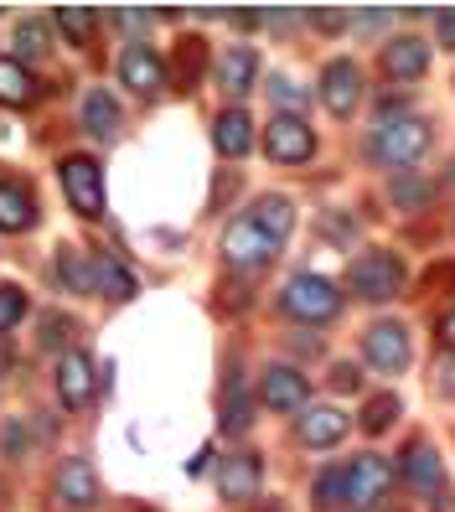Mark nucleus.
Returning a JSON list of instances; mask_svg holds the SVG:
<instances>
[{"instance_id": "nucleus-36", "label": "nucleus", "mask_w": 455, "mask_h": 512, "mask_svg": "<svg viewBox=\"0 0 455 512\" xmlns=\"http://www.w3.org/2000/svg\"><path fill=\"white\" fill-rule=\"evenodd\" d=\"M393 197H399L404 207H414V202H424V197H430V187H414V182H399V187H393Z\"/></svg>"}, {"instance_id": "nucleus-7", "label": "nucleus", "mask_w": 455, "mask_h": 512, "mask_svg": "<svg viewBox=\"0 0 455 512\" xmlns=\"http://www.w3.org/2000/svg\"><path fill=\"white\" fill-rule=\"evenodd\" d=\"M388 487H393V466H388V461L357 456V461L347 466V507H352V512L378 507V497H388Z\"/></svg>"}, {"instance_id": "nucleus-3", "label": "nucleus", "mask_w": 455, "mask_h": 512, "mask_svg": "<svg viewBox=\"0 0 455 512\" xmlns=\"http://www.w3.org/2000/svg\"><path fill=\"white\" fill-rule=\"evenodd\" d=\"M264 156L280 161V166H306L316 156V135L300 114H275L264 130Z\"/></svg>"}, {"instance_id": "nucleus-39", "label": "nucleus", "mask_w": 455, "mask_h": 512, "mask_svg": "<svg viewBox=\"0 0 455 512\" xmlns=\"http://www.w3.org/2000/svg\"><path fill=\"white\" fill-rule=\"evenodd\" d=\"M0 445H6L11 456H21V430H16V425H6V430H0Z\"/></svg>"}, {"instance_id": "nucleus-30", "label": "nucleus", "mask_w": 455, "mask_h": 512, "mask_svg": "<svg viewBox=\"0 0 455 512\" xmlns=\"http://www.w3.org/2000/svg\"><path fill=\"white\" fill-rule=\"evenodd\" d=\"M32 311V300H26V290L21 285H0V337L6 331H16V321Z\"/></svg>"}, {"instance_id": "nucleus-15", "label": "nucleus", "mask_w": 455, "mask_h": 512, "mask_svg": "<svg viewBox=\"0 0 455 512\" xmlns=\"http://www.w3.org/2000/svg\"><path fill=\"white\" fill-rule=\"evenodd\" d=\"M259 456H223V466H218V492L228 497V502H249L254 492H259Z\"/></svg>"}, {"instance_id": "nucleus-4", "label": "nucleus", "mask_w": 455, "mask_h": 512, "mask_svg": "<svg viewBox=\"0 0 455 512\" xmlns=\"http://www.w3.org/2000/svg\"><path fill=\"white\" fill-rule=\"evenodd\" d=\"M285 311L295 321H331L342 311V290L331 280H321V275H295L285 285Z\"/></svg>"}, {"instance_id": "nucleus-16", "label": "nucleus", "mask_w": 455, "mask_h": 512, "mask_svg": "<svg viewBox=\"0 0 455 512\" xmlns=\"http://www.w3.org/2000/svg\"><path fill=\"white\" fill-rule=\"evenodd\" d=\"M212 145H218L228 161L249 156V145H254V119H249L244 109H223L218 119H212Z\"/></svg>"}, {"instance_id": "nucleus-9", "label": "nucleus", "mask_w": 455, "mask_h": 512, "mask_svg": "<svg viewBox=\"0 0 455 512\" xmlns=\"http://www.w3.org/2000/svg\"><path fill=\"white\" fill-rule=\"evenodd\" d=\"M321 104L337 114V119H347V114L362 104V68L347 63V57L326 63V73H321Z\"/></svg>"}, {"instance_id": "nucleus-31", "label": "nucleus", "mask_w": 455, "mask_h": 512, "mask_svg": "<svg viewBox=\"0 0 455 512\" xmlns=\"http://www.w3.org/2000/svg\"><path fill=\"white\" fill-rule=\"evenodd\" d=\"M342 502H347V471H326L316 481V507L331 512V507H342Z\"/></svg>"}, {"instance_id": "nucleus-26", "label": "nucleus", "mask_w": 455, "mask_h": 512, "mask_svg": "<svg viewBox=\"0 0 455 512\" xmlns=\"http://www.w3.org/2000/svg\"><path fill=\"white\" fill-rule=\"evenodd\" d=\"M57 275H63V285H68L73 295H94V264H88L78 249L57 254Z\"/></svg>"}, {"instance_id": "nucleus-37", "label": "nucleus", "mask_w": 455, "mask_h": 512, "mask_svg": "<svg viewBox=\"0 0 455 512\" xmlns=\"http://www.w3.org/2000/svg\"><path fill=\"white\" fill-rule=\"evenodd\" d=\"M435 337H440V347H450V352H455V311H445V316H440Z\"/></svg>"}, {"instance_id": "nucleus-17", "label": "nucleus", "mask_w": 455, "mask_h": 512, "mask_svg": "<svg viewBox=\"0 0 455 512\" xmlns=\"http://www.w3.org/2000/svg\"><path fill=\"white\" fill-rule=\"evenodd\" d=\"M249 223H254L264 238H275V244H285V238H290V228H295V207H290V197L269 192V197H259V202H254Z\"/></svg>"}, {"instance_id": "nucleus-21", "label": "nucleus", "mask_w": 455, "mask_h": 512, "mask_svg": "<svg viewBox=\"0 0 455 512\" xmlns=\"http://www.w3.org/2000/svg\"><path fill=\"white\" fill-rule=\"evenodd\" d=\"M37 223V197L21 182H0V228L6 233H26Z\"/></svg>"}, {"instance_id": "nucleus-14", "label": "nucleus", "mask_w": 455, "mask_h": 512, "mask_svg": "<svg viewBox=\"0 0 455 512\" xmlns=\"http://www.w3.org/2000/svg\"><path fill=\"white\" fill-rule=\"evenodd\" d=\"M306 373H295V368H269L264 383H259V399L264 409H275V414H295V409H306Z\"/></svg>"}, {"instance_id": "nucleus-8", "label": "nucleus", "mask_w": 455, "mask_h": 512, "mask_svg": "<svg viewBox=\"0 0 455 512\" xmlns=\"http://www.w3.org/2000/svg\"><path fill=\"white\" fill-rule=\"evenodd\" d=\"M275 238H264L249 218H238L228 233H223V264L228 269H264L269 259H275Z\"/></svg>"}, {"instance_id": "nucleus-2", "label": "nucleus", "mask_w": 455, "mask_h": 512, "mask_svg": "<svg viewBox=\"0 0 455 512\" xmlns=\"http://www.w3.org/2000/svg\"><path fill=\"white\" fill-rule=\"evenodd\" d=\"M347 290L357 300H388V295H399L404 290V264L399 254H388V249H368V254H357L347 264Z\"/></svg>"}, {"instance_id": "nucleus-33", "label": "nucleus", "mask_w": 455, "mask_h": 512, "mask_svg": "<svg viewBox=\"0 0 455 512\" xmlns=\"http://www.w3.org/2000/svg\"><path fill=\"white\" fill-rule=\"evenodd\" d=\"M73 337V321L68 316H47L42 321V347H57V342H68Z\"/></svg>"}, {"instance_id": "nucleus-29", "label": "nucleus", "mask_w": 455, "mask_h": 512, "mask_svg": "<svg viewBox=\"0 0 455 512\" xmlns=\"http://www.w3.org/2000/svg\"><path fill=\"white\" fill-rule=\"evenodd\" d=\"M393 419H399V399H393V394L368 399V409H362V435H383Z\"/></svg>"}, {"instance_id": "nucleus-18", "label": "nucleus", "mask_w": 455, "mask_h": 512, "mask_svg": "<svg viewBox=\"0 0 455 512\" xmlns=\"http://www.w3.org/2000/svg\"><path fill=\"white\" fill-rule=\"evenodd\" d=\"M218 78H223V88H228L233 99H244L249 88L259 83V57H254V47H228L223 63H218Z\"/></svg>"}, {"instance_id": "nucleus-25", "label": "nucleus", "mask_w": 455, "mask_h": 512, "mask_svg": "<svg viewBox=\"0 0 455 512\" xmlns=\"http://www.w3.org/2000/svg\"><path fill=\"white\" fill-rule=\"evenodd\" d=\"M47 52H52L47 21H21V26H16V63H21V68H26V63H42Z\"/></svg>"}, {"instance_id": "nucleus-5", "label": "nucleus", "mask_w": 455, "mask_h": 512, "mask_svg": "<svg viewBox=\"0 0 455 512\" xmlns=\"http://www.w3.org/2000/svg\"><path fill=\"white\" fill-rule=\"evenodd\" d=\"M63 192L73 202V213L99 218L104 213V171L94 156H63Z\"/></svg>"}, {"instance_id": "nucleus-27", "label": "nucleus", "mask_w": 455, "mask_h": 512, "mask_svg": "<svg viewBox=\"0 0 455 512\" xmlns=\"http://www.w3.org/2000/svg\"><path fill=\"white\" fill-rule=\"evenodd\" d=\"M202 63H207V47L197 37H187V52H176V88L181 94H192L202 83Z\"/></svg>"}, {"instance_id": "nucleus-13", "label": "nucleus", "mask_w": 455, "mask_h": 512, "mask_svg": "<svg viewBox=\"0 0 455 512\" xmlns=\"http://www.w3.org/2000/svg\"><path fill=\"white\" fill-rule=\"evenodd\" d=\"M383 73L393 83H419L424 73H430V42L424 37H399L383 47Z\"/></svg>"}, {"instance_id": "nucleus-24", "label": "nucleus", "mask_w": 455, "mask_h": 512, "mask_svg": "<svg viewBox=\"0 0 455 512\" xmlns=\"http://www.w3.org/2000/svg\"><path fill=\"white\" fill-rule=\"evenodd\" d=\"M88 264H94V295H99V290H104L109 300H130V295H135V280H130L109 254H94Z\"/></svg>"}, {"instance_id": "nucleus-41", "label": "nucleus", "mask_w": 455, "mask_h": 512, "mask_svg": "<svg viewBox=\"0 0 455 512\" xmlns=\"http://www.w3.org/2000/svg\"><path fill=\"white\" fill-rule=\"evenodd\" d=\"M11 363H16V357H11L6 347H0V368H11Z\"/></svg>"}, {"instance_id": "nucleus-28", "label": "nucleus", "mask_w": 455, "mask_h": 512, "mask_svg": "<svg viewBox=\"0 0 455 512\" xmlns=\"http://www.w3.org/2000/svg\"><path fill=\"white\" fill-rule=\"evenodd\" d=\"M57 32H68L73 47H88L99 32V16L94 11H57Z\"/></svg>"}, {"instance_id": "nucleus-34", "label": "nucleus", "mask_w": 455, "mask_h": 512, "mask_svg": "<svg viewBox=\"0 0 455 512\" xmlns=\"http://www.w3.org/2000/svg\"><path fill=\"white\" fill-rule=\"evenodd\" d=\"M269 94H275L280 104H290V109H306V88H295L290 78H275V83H269Z\"/></svg>"}, {"instance_id": "nucleus-38", "label": "nucleus", "mask_w": 455, "mask_h": 512, "mask_svg": "<svg viewBox=\"0 0 455 512\" xmlns=\"http://www.w3.org/2000/svg\"><path fill=\"white\" fill-rule=\"evenodd\" d=\"M435 21H440V47H450V52H455V11H440Z\"/></svg>"}, {"instance_id": "nucleus-22", "label": "nucleus", "mask_w": 455, "mask_h": 512, "mask_svg": "<svg viewBox=\"0 0 455 512\" xmlns=\"http://www.w3.org/2000/svg\"><path fill=\"white\" fill-rule=\"evenodd\" d=\"M83 130L94 140H114L119 135V104H114V94L94 88V94L83 99Z\"/></svg>"}, {"instance_id": "nucleus-23", "label": "nucleus", "mask_w": 455, "mask_h": 512, "mask_svg": "<svg viewBox=\"0 0 455 512\" xmlns=\"http://www.w3.org/2000/svg\"><path fill=\"white\" fill-rule=\"evenodd\" d=\"M32 99H37V78H32V68H21L16 57H0V104L26 109Z\"/></svg>"}, {"instance_id": "nucleus-10", "label": "nucleus", "mask_w": 455, "mask_h": 512, "mask_svg": "<svg viewBox=\"0 0 455 512\" xmlns=\"http://www.w3.org/2000/svg\"><path fill=\"white\" fill-rule=\"evenodd\" d=\"M52 487H57V502H63V507H99V471L94 466H88L83 456H68L63 466H57V481H52Z\"/></svg>"}, {"instance_id": "nucleus-19", "label": "nucleus", "mask_w": 455, "mask_h": 512, "mask_svg": "<svg viewBox=\"0 0 455 512\" xmlns=\"http://www.w3.org/2000/svg\"><path fill=\"white\" fill-rule=\"evenodd\" d=\"M342 435H347V414L331 409V404H316V409H306V419H300V440L316 445V450L337 445Z\"/></svg>"}, {"instance_id": "nucleus-32", "label": "nucleus", "mask_w": 455, "mask_h": 512, "mask_svg": "<svg viewBox=\"0 0 455 512\" xmlns=\"http://www.w3.org/2000/svg\"><path fill=\"white\" fill-rule=\"evenodd\" d=\"M249 425H254V404L233 388V394H228V409H223V430H228V435H244Z\"/></svg>"}, {"instance_id": "nucleus-35", "label": "nucleus", "mask_w": 455, "mask_h": 512, "mask_svg": "<svg viewBox=\"0 0 455 512\" xmlns=\"http://www.w3.org/2000/svg\"><path fill=\"white\" fill-rule=\"evenodd\" d=\"M331 388H337V394H357V388H362V373H357L352 363H337V368H331Z\"/></svg>"}, {"instance_id": "nucleus-1", "label": "nucleus", "mask_w": 455, "mask_h": 512, "mask_svg": "<svg viewBox=\"0 0 455 512\" xmlns=\"http://www.w3.org/2000/svg\"><path fill=\"white\" fill-rule=\"evenodd\" d=\"M430 140H435V130L424 125L419 114H393V119H383V125L373 130L368 156H373V166L409 171V166L424 156V150H430Z\"/></svg>"}, {"instance_id": "nucleus-20", "label": "nucleus", "mask_w": 455, "mask_h": 512, "mask_svg": "<svg viewBox=\"0 0 455 512\" xmlns=\"http://www.w3.org/2000/svg\"><path fill=\"white\" fill-rule=\"evenodd\" d=\"M404 481L414 492H435L440 487V450L430 440H414L404 450Z\"/></svg>"}, {"instance_id": "nucleus-40", "label": "nucleus", "mask_w": 455, "mask_h": 512, "mask_svg": "<svg viewBox=\"0 0 455 512\" xmlns=\"http://www.w3.org/2000/svg\"><path fill=\"white\" fill-rule=\"evenodd\" d=\"M342 21H347V16H337V11H321V16H316V26H326V32H337Z\"/></svg>"}, {"instance_id": "nucleus-6", "label": "nucleus", "mask_w": 455, "mask_h": 512, "mask_svg": "<svg viewBox=\"0 0 455 512\" xmlns=\"http://www.w3.org/2000/svg\"><path fill=\"white\" fill-rule=\"evenodd\" d=\"M362 352H368V363H373L378 373H404V368H409V357H414V347H409V326H404V321H378V326H368V337H362Z\"/></svg>"}, {"instance_id": "nucleus-12", "label": "nucleus", "mask_w": 455, "mask_h": 512, "mask_svg": "<svg viewBox=\"0 0 455 512\" xmlns=\"http://www.w3.org/2000/svg\"><path fill=\"white\" fill-rule=\"evenodd\" d=\"M57 399H63V409H83L94 399V363H88V352L57 357Z\"/></svg>"}, {"instance_id": "nucleus-11", "label": "nucleus", "mask_w": 455, "mask_h": 512, "mask_svg": "<svg viewBox=\"0 0 455 512\" xmlns=\"http://www.w3.org/2000/svg\"><path fill=\"white\" fill-rule=\"evenodd\" d=\"M119 78L130 83V94L150 99V94H161V83H166V68H161V57L150 52L145 42H130L125 52H119Z\"/></svg>"}]
</instances>
